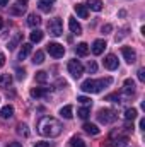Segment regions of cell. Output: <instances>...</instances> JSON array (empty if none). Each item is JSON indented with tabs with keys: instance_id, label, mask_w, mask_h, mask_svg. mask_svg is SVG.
<instances>
[{
	"instance_id": "1",
	"label": "cell",
	"mask_w": 145,
	"mask_h": 147,
	"mask_svg": "<svg viewBox=\"0 0 145 147\" xmlns=\"http://www.w3.org/2000/svg\"><path fill=\"white\" fill-rule=\"evenodd\" d=\"M62 123L53 116H43L38 123V132L43 137H58L62 134Z\"/></svg>"
},
{
	"instance_id": "2",
	"label": "cell",
	"mask_w": 145,
	"mask_h": 147,
	"mask_svg": "<svg viewBox=\"0 0 145 147\" xmlns=\"http://www.w3.org/2000/svg\"><path fill=\"white\" fill-rule=\"evenodd\" d=\"M109 84H113V79L111 77H106V79H87V80H84L82 82V86H80V89L84 91V92H92V94H97V92H101L104 87H108Z\"/></svg>"
},
{
	"instance_id": "3",
	"label": "cell",
	"mask_w": 145,
	"mask_h": 147,
	"mask_svg": "<svg viewBox=\"0 0 145 147\" xmlns=\"http://www.w3.org/2000/svg\"><path fill=\"white\" fill-rule=\"evenodd\" d=\"M116 118H118L116 111L109 110V108H104V110H99V111H97V120H99L101 123H104V125L116 121Z\"/></svg>"
},
{
	"instance_id": "4",
	"label": "cell",
	"mask_w": 145,
	"mask_h": 147,
	"mask_svg": "<svg viewBox=\"0 0 145 147\" xmlns=\"http://www.w3.org/2000/svg\"><path fill=\"white\" fill-rule=\"evenodd\" d=\"M48 31H50V34H53V36H62V34H63V22H62V19H60V17L51 19V21L48 22Z\"/></svg>"
},
{
	"instance_id": "5",
	"label": "cell",
	"mask_w": 145,
	"mask_h": 147,
	"mask_svg": "<svg viewBox=\"0 0 145 147\" xmlns=\"http://www.w3.org/2000/svg\"><path fill=\"white\" fill-rule=\"evenodd\" d=\"M46 51H48L53 58H62V57L65 55V48H63V45H60V43H48V45H46Z\"/></svg>"
},
{
	"instance_id": "6",
	"label": "cell",
	"mask_w": 145,
	"mask_h": 147,
	"mask_svg": "<svg viewBox=\"0 0 145 147\" xmlns=\"http://www.w3.org/2000/svg\"><path fill=\"white\" fill-rule=\"evenodd\" d=\"M68 72L72 74V77L79 79V77L84 74V65H82L79 60H70V62H68Z\"/></svg>"
},
{
	"instance_id": "7",
	"label": "cell",
	"mask_w": 145,
	"mask_h": 147,
	"mask_svg": "<svg viewBox=\"0 0 145 147\" xmlns=\"http://www.w3.org/2000/svg\"><path fill=\"white\" fill-rule=\"evenodd\" d=\"M121 55L125 57V60H126L128 63H133V62L137 60V53H135V50H133V48L123 46V48H121Z\"/></svg>"
},
{
	"instance_id": "8",
	"label": "cell",
	"mask_w": 145,
	"mask_h": 147,
	"mask_svg": "<svg viewBox=\"0 0 145 147\" xmlns=\"http://www.w3.org/2000/svg\"><path fill=\"white\" fill-rule=\"evenodd\" d=\"M91 50H92L94 55H101V53L106 50V41H104V39H96V41L92 43V48H91Z\"/></svg>"
},
{
	"instance_id": "9",
	"label": "cell",
	"mask_w": 145,
	"mask_h": 147,
	"mask_svg": "<svg viewBox=\"0 0 145 147\" xmlns=\"http://www.w3.org/2000/svg\"><path fill=\"white\" fill-rule=\"evenodd\" d=\"M104 67H106L108 70H116V69H118V58H116L114 55H108V57L104 58Z\"/></svg>"
},
{
	"instance_id": "10",
	"label": "cell",
	"mask_w": 145,
	"mask_h": 147,
	"mask_svg": "<svg viewBox=\"0 0 145 147\" xmlns=\"http://www.w3.org/2000/svg\"><path fill=\"white\" fill-rule=\"evenodd\" d=\"M68 28H70V31L73 34H82V26L77 22L75 17H68Z\"/></svg>"
},
{
	"instance_id": "11",
	"label": "cell",
	"mask_w": 145,
	"mask_h": 147,
	"mask_svg": "<svg viewBox=\"0 0 145 147\" xmlns=\"http://www.w3.org/2000/svg\"><path fill=\"white\" fill-rule=\"evenodd\" d=\"M89 51H91V48H89L87 43H79V45L75 46V53H77L79 57H87Z\"/></svg>"
},
{
	"instance_id": "12",
	"label": "cell",
	"mask_w": 145,
	"mask_h": 147,
	"mask_svg": "<svg viewBox=\"0 0 145 147\" xmlns=\"http://www.w3.org/2000/svg\"><path fill=\"white\" fill-rule=\"evenodd\" d=\"M73 9H75L77 16H79L80 19H87V17H89V10H87V7H85V5H82V3H77Z\"/></svg>"
},
{
	"instance_id": "13",
	"label": "cell",
	"mask_w": 145,
	"mask_h": 147,
	"mask_svg": "<svg viewBox=\"0 0 145 147\" xmlns=\"http://www.w3.org/2000/svg\"><path fill=\"white\" fill-rule=\"evenodd\" d=\"M31 50H33L31 43H24V45L21 46V51H19V60L28 58V57H29V53H31Z\"/></svg>"
},
{
	"instance_id": "14",
	"label": "cell",
	"mask_w": 145,
	"mask_h": 147,
	"mask_svg": "<svg viewBox=\"0 0 145 147\" xmlns=\"http://www.w3.org/2000/svg\"><path fill=\"white\" fill-rule=\"evenodd\" d=\"M123 92H125L126 96H132V94L135 92V82H133V79H126V80H125Z\"/></svg>"
},
{
	"instance_id": "15",
	"label": "cell",
	"mask_w": 145,
	"mask_h": 147,
	"mask_svg": "<svg viewBox=\"0 0 145 147\" xmlns=\"http://www.w3.org/2000/svg\"><path fill=\"white\" fill-rule=\"evenodd\" d=\"M50 92V89L48 87H34V89H31V96L33 98H44L46 94Z\"/></svg>"
},
{
	"instance_id": "16",
	"label": "cell",
	"mask_w": 145,
	"mask_h": 147,
	"mask_svg": "<svg viewBox=\"0 0 145 147\" xmlns=\"http://www.w3.org/2000/svg\"><path fill=\"white\" fill-rule=\"evenodd\" d=\"M0 116H2L3 120H9V118H12V116H14V106H10V105L3 106V108L0 110Z\"/></svg>"
},
{
	"instance_id": "17",
	"label": "cell",
	"mask_w": 145,
	"mask_h": 147,
	"mask_svg": "<svg viewBox=\"0 0 145 147\" xmlns=\"http://www.w3.org/2000/svg\"><path fill=\"white\" fill-rule=\"evenodd\" d=\"M39 24H41V17H39L38 14H29V16H28V26L36 28Z\"/></svg>"
},
{
	"instance_id": "18",
	"label": "cell",
	"mask_w": 145,
	"mask_h": 147,
	"mask_svg": "<svg viewBox=\"0 0 145 147\" xmlns=\"http://www.w3.org/2000/svg\"><path fill=\"white\" fill-rule=\"evenodd\" d=\"M87 7H89L91 10L99 12V10H103V2H101V0H87Z\"/></svg>"
},
{
	"instance_id": "19",
	"label": "cell",
	"mask_w": 145,
	"mask_h": 147,
	"mask_svg": "<svg viewBox=\"0 0 145 147\" xmlns=\"http://www.w3.org/2000/svg\"><path fill=\"white\" fill-rule=\"evenodd\" d=\"M12 84V75L10 74H2L0 75V87H9Z\"/></svg>"
},
{
	"instance_id": "20",
	"label": "cell",
	"mask_w": 145,
	"mask_h": 147,
	"mask_svg": "<svg viewBox=\"0 0 145 147\" xmlns=\"http://www.w3.org/2000/svg\"><path fill=\"white\" fill-rule=\"evenodd\" d=\"M60 115L63 116V118H67V120H70L73 116V108L70 106V105H67V106H63L62 110H60Z\"/></svg>"
},
{
	"instance_id": "21",
	"label": "cell",
	"mask_w": 145,
	"mask_h": 147,
	"mask_svg": "<svg viewBox=\"0 0 145 147\" xmlns=\"http://www.w3.org/2000/svg\"><path fill=\"white\" fill-rule=\"evenodd\" d=\"M21 39H22V34H21V33H15V36H14L12 39H10V41H9L7 48H9V50H14V48L19 45V41H21Z\"/></svg>"
},
{
	"instance_id": "22",
	"label": "cell",
	"mask_w": 145,
	"mask_h": 147,
	"mask_svg": "<svg viewBox=\"0 0 145 147\" xmlns=\"http://www.w3.org/2000/svg\"><path fill=\"white\" fill-rule=\"evenodd\" d=\"M84 130H85L89 135H97V134H99V128H97L94 123H85V125H84Z\"/></svg>"
},
{
	"instance_id": "23",
	"label": "cell",
	"mask_w": 145,
	"mask_h": 147,
	"mask_svg": "<svg viewBox=\"0 0 145 147\" xmlns=\"http://www.w3.org/2000/svg\"><path fill=\"white\" fill-rule=\"evenodd\" d=\"M29 39H31V43H39V41L43 39V31H39V29H34V31L31 33Z\"/></svg>"
},
{
	"instance_id": "24",
	"label": "cell",
	"mask_w": 145,
	"mask_h": 147,
	"mask_svg": "<svg viewBox=\"0 0 145 147\" xmlns=\"http://www.w3.org/2000/svg\"><path fill=\"white\" fill-rule=\"evenodd\" d=\"M34 79H36V82H39V84H44L48 80V74L44 72V70H39V72H36Z\"/></svg>"
},
{
	"instance_id": "25",
	"label": "cell",
	"mask_w": 145,
	"mask_h": 147,
	"mask_svg": "<svg viewBox=\"0 0 145 147\" xmlns=\"http://www.w3.org/2000/svg\"><path fill=\"white\" fill-rule=\"evenodd\" d=\"M77 115H79L82 120H85V118H89V115H91V110H89L87 106H82V108H79V110H77Z\"/></svg>"
},
{
	"instance_id": "26",
	"label": "cell",
	"mask_w": 145,
	"mask_h": 147,
	"mask_svg": "<svg viewBox=\"0 0 145 147\" xmlns=\"http://www.w3.org/2000/svg\"><path fill=\"white\" fill-rule=\"evenodd\" d=\"M70 147H85V142L79 137H72L70 139Z\"/></svg>"
},
{
	"instance_id": "27",
	"label": "cell",
	"mask_w": 145,
	"mask_h": 147,
	"mask_svg": "<svg viewBox=\"0 0 145 147\" xmlns=\"http://www.w3.org/2000/svg\"><path fill=\"white\" fill-rule=\"evenodd\" d=\"M33 62L38 63V65H41V63L44 62V53H43V51H36L34 57H33Z\"/></svg>"
},
{
	"instance_id": "28",
	"label": "cell",
	"mask_w": 145,
	"mask_h": 147,
	"mask_svg": "<svg viewBox=\"0 0 145 147\" xmlns=\"http://www.w3.org/2000/svg\"><path fill=\"white\" fill-rule=\"evenodd\" d=\"M125 118L126 120H135L137 118V110L135 108H128V110L125 111Z\"/></svg>"
},
{
	"instance_id": "29",
	"label": "cell",
	"mask_w": 145,
	"mask_h": 147,
	"mask_svg": "<svg viewBox=\"0 0 145 147\" xmlns=\"http://www.w3.org/2000/svg\"><path fill=\"white\" fill-rule=\"evenodd\" d=\"M128 146V139L126 137H119L118 140H114V146L113 147H126Z\"/></svg>"
},
{
	"instance_id": "30",
	"label": "cell",
	"mask_w": 145,
	"mask_h": 147,
	"mask_svg": "<svg viewBox=\"0 0 145 147\" xmlns=\"http://www.w3.org/2000/svg\"><path fill=\"white\" fill-rule=\"evenodd\" d=\"M17 132H19L21 135H24V137H29V130H28V125H24V123H21V125L17 127Z\"/></svg>"
},
{
	"instance_id": "31",
	"label": "cell",
	"mask_w": 145,
	"mask_h": 147,
	"mask_svg": "<svg viewBox=\"0 0 145 147\" xmlns=\"http://www.w3.org/2000/svg\"><path fill=\"white\" fill-rule=\"evenodd\" d=\"M9 12H10V14H14V16H21V14H22V12H24V9H22V7H19V5H17V7H12V9H10V10H9Z\"/></svg>"
},
{
	"instance_id": "32",
	"label": "cell",
	"mask_w": 145,
	"mask_h": 147,
	"mask_svg": "<svg viewBox=\"0 0 145 147\" xmlns=\"http://www.w3.org/2000/svg\"><path fill=\"white\" fill-rule=\"evenodd\" d=\"M104 99H106V101H113V103H119V96H118V94H108Z\"/></svg>"
},
{
	"instance_id": "33",
	"label": "cell",
	"mask_w": 145,
	"mask_h": 147,
	"mask_svg": "<svg viewBox=\"0 0 145 147\" xmlns=\"http://www.w3.org/2000/svg\"><path fill=\"white\" fill-rule=\"evenodd\" d=\"M77 101L82 103V105H89V103H91V98H87V96H79Z\"/></svg>"
},
{
	"instance_id": "34",
	"label": "cell",
	"mask_w": 145,
	"mask_h": 147,
	"mask_svg": "<svg viewBox=\"0 0 145 147\" xmlns=\"http://www.w3.org/2000/svg\"><path fill=\"white\" fill-rule=\"evenodd\" d=\"M24 77H26V70H24V69H22V70H21V69H17V79H19V80H22Z\"/></svg>"
},
{
	"instance_id": "35",
	"label": "cell",
	"mask_w": 145,
	"mask_h": 147,
	"mask_svg": "<svg viewBox=\"0 0 145 147\" xmlns=\"http://www.w3.org/2000/svg\"><path fill=\"white\" fill-rule=\"evenodd\" d=\"M137 74H138V80H140V82H145V70L144 69H140Z\"/></svg>"
},
{
	"instance_id": "36",
	"label": "cell",
	"mask_w": 145,
	"mask_h": 147,
	"mask_svg": "<svg viewBox=\"0 0 145 147\" xmlns=\"http://www.w3.org/2000/svg\"><path fill=\"white\" fill-rule=\"evenodd\" d=\"M111 31H113V26H111V24L103 26V33H104V34H108V33H111Z\"/></svg>"
},
{
	"instance_id": "37",
	"label": "cell",
	"mask_w": 145,
	"mask_h": 147,
	"mask_svg": "<svg viewBox=\"0 0 145 147\" xmlns=\"http://www.w3.org/2000/svg\"><path fill=\"white\" fill-rule=\"evenodd\" d=\"M89 70H91V72H96V70H97L96 62H89Z\"/></svg>"
},
{
	"instance_id": "38",
	"label": "cell",
	"mask_w": 145,
	"mask_h": 147,
	"mask_svg": "<svg viewBox=\"0 0 145 147\" xmlns=\"http://www.w3.org/2000/svg\"><path fill=\"white\" fill-rule=\"evenodd\" d=\"M17 5L22 7V9H26L28 7V0H17Z\"/></svg>"
},
{
	"instance_id": "39",
	"label": "cell",
	"mask_w": 145,
	"mask_h": 147,
	"mask_svg": "<svg viewBox=\"0 0 145 147\" xmlns=\"http://www.w3.org/2000/svg\"><path fill=\"white\" fill-rule=\"evenodd\" d=\"M34 147H50V144H48V142H36Z\"/></svg>"
},
{
	"instance_id": "40",
	"label": "cell",
	"mask_w": 145,
	"mask_h": 147,
	"mask_svg": "<svg viewBox=\"0 0 145 147\" xmlns=\"http://www.w3.org/2000/svg\"><path fill=\"white\" fill-rule=\"evenodd\" d=\"M3 65H5V55H3V53H0V69H2Z\"/></svg>"
},
{
	"instance_id": "41",
	"label": "cell",
	"mask_w": 145,
	"mask_h": 147,
	"mask_svg": "<svg viewBox=\"0 0 145 147\" xmlns=\"http://www.w3.org/2000/svg\"><path fill=\"white\" fill-rule=\"evenodd\" d=\"M7 147H22V146H21L19 142H9V144H7Z\"/></svg>"
},
{
	"instance_id": "42",
	"label": "cell",
	"mask_w": 145,
	"mask_h": 147,
	"mask_svg": "<svg viewBox=\"0 0 145 147\" xmlns=\"http://www.w3.org/2000/svg\"><path fill=\"white\" fill-rule=\"evenodd\" d=\"M39 2H43V3H46V5H51V3H55V0H39Z\"/></svg>"
},
{
	"instance_id": "43",
	"label": "cell",
	"mask_w": 145,
	"mask_h": 147,
	"mask_svg": "<svg viewBox=\"0 0 145 147\" xmlns=\"http://www.w3.org/2000/svg\"><path fill=\"white\" fill-rule=\"evenodd\" d=\"M140 128H142V130H145V120H144V118L140 120Z\"/></svg>"
},
{
	"instance_id": "44",
	"label": "cell",
	"mask_w": 145,
	"mask_h": 147,
	"mask_svg": "<svg viewBox=\"0 0 145 147\" xmlns=\"http://www.w3.org/2000/svg\"><path fill=\"white\" fill-rule=\"evenodd\" d=\"M9 3V0H0V5H7Z\"/></svg>"
},
{
	"instance_id": "45",
	"label": "cell",
	"mask_w": 145,
	"mask_h": 147,
	"mask_svg": "<svg viewBox=\"0 0 145 147\" xmlns=\"http://www.w3.org/2000/svg\"><path fill=\"white\" fill-rule=\"evenodd\" d=\"M3 28V21H2V17H0V29Z\"/></svg>"
}]
</instances>
